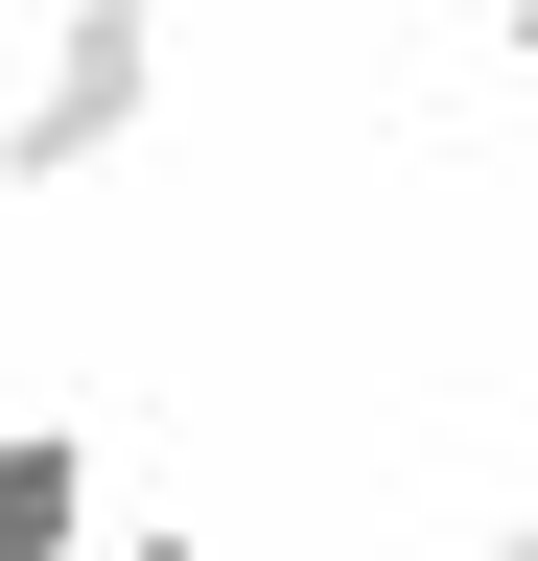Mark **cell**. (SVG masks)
Returning a JSON list of instances; mask_svg holds the SVG:
<instances>
[{
	"label": "cell",
	"mask_w": 538,
	"mask_h": 561,
	"mask_svg": "<svg viewBox=\"0 0 538 561\" xmlns=\"http://www.w3.org/2000/svg\"><path fill=\"white\" fill-rule=\"evenodd\" d=\"M117 117H141V24L94 0V24L47 47V94H24V164H71V140H117Z\"/></svg>",
	"instance_id": "1"
},
{
	"label": "cell",
	"mask_w": 538,
	"mask_h": 561,
	"mask_svg": "<svg viewBox=\"0 0 538 561\" xmlns=\"http://www.w3.org/2000/svg\"><path fill=\"white\" fill-rule=\"evenodd\" d=\"M71 515H94L71 445H47V421H0V561H71Z\"/></svg>",
	"instance_id": "2"
}]
</instances>
